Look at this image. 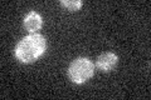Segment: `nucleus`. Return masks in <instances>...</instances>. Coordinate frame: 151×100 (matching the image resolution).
<instances>
[{"label":"nucleus","instance_id":"obj_1","mask_svg":"<svg viewBox=\"0 0 151 100\" xmlns=\"http://www.w3.org/2000/svg\"><path fill=\"white\" fill-rule=\"evenodd\" d=\"M47 50V40L40 34H30L18 43L15 56L22 63L29 64L35 61Z\"/></svg>","mask_w":151,"mask_h":100},{"label":"nucleus","instance_id":"obj_4","mask_svg":"<svg viewBox=\"0 0 151 100\" xmlns=\"http://www.w3.org/2000/svg\"><path fill=\"white\" fill-rule=\"evenodd\" d=\"M42 25H43L42 16L35 11H30L24 18V26H25V29L30 33H35L37 30H39Z\"/></svg>","mask_w":151,"mask_h":100},{"label":"nucleus","instance_id":"obj_3","mask_svg":"<svg viewBox=\"0 0 151 100\" xmlns=\"http://www.w3.org/2000/svg\"><path fill=\"white\" fill-rule=\"evenodd\" d=\"M97 68L102 71H111L119 64V56L113 53H103L97 58Z\"/></svg>","mask_w":151,"mask_h":100},{"label":"nucleus","instance_id":"obj_2","mask_svg":"<svg viewBox=\"0 0 151 100\" xmlns=\"http://www.w3.org/2000/svg\"><path fill=\"white\" fill-rule=\"evenodd\" d=\"M94 74V64L88 58H77L68 69V77L76 84H83Z\"/></svg>","mask_w":151,"mask_h":100},{"label":"nucleus","instance_id":"obj_5","mask_svg":"<svg viewBox=\"0 0 151 100\" xmlns=\"http://www.w3.org/2000/svg\"><path fill=\"white\" fill-rule=\"evenodd\" d=\"M60 5L67 8L70 11H77V10H79V8L82 6V1L81 0H73V1H69V0H62V1H60Z\"/></svg>","mask_w":151,"mask_h":100}]
</instances>
